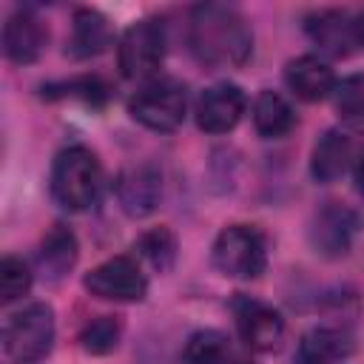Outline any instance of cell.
Instances as JSON below:
<instances>
[{
    "instance_id": "1",
    "label": "cell",
    "mask_w": 364,
    "mask_h": 364,
    "mask_svg": "<svg viewBox=\"0 0 364 364\" xmlns=\"http://www.w3.org/2000/svg\"><path fill=\"white\" fill-rule=\"evenodd\" d=\"M188 46L202 68L228 71L250 60L253 31L239 9L225 3H202L191 11Z\"/></svg>"
},
{
    "instance_id": "2",
    "label": "cell",
    "mask_w": 364,
    "mask_h": 364,
    "mask_svg": "<svg viewBox=\"0 0 364 364\" xmlns=\"http://www.w3.org/2000/svg\"><path fill=\"white\" fill-rule=\"evenodd\" d=\"M100 188H102V168L91 148L68 145L54 156L48 191L63 210L68 213L88 210L100 199Z\"/></svg>"
},
{
    "instance_id": "3",
    "label": "cell",
    "mask_w": 364,
    "mask_h": 364,
    "mask_svg": "<svg viewBox=\"0 0 364 364\" xmlns=\"http://www.w3.org/2000/svg\"><path fill=\"white\" fill-rule=\"evenodd\" d=\"M210 262L225 279L253 282L267 270V239L256 225H225L213 239Z\"/></svg>"
},
{
    "instance_id": "4",
    "label": "cell",
    "mask_w": 364,
    "mask_h": 364,
    "mask_svg": "<svg viewBox=\"0 0 364 364\" xmlns=\"http://www.w3.org/2000/svg\"><path fill=\"white\" fill-rule=\"evenodd\" d=\"M54 336L57 324L51 304L34 301L20 313L9 316V321L3 324V353L14 364H34L51 353Z\"/></svg>"
},
{
    "instance_id": "5",
    "label": "cell",
    "mask_w": 364,
    "mask_h": 364,
    "mask_svg": "<svg viewBox=\"0 0 364 364\" xmlns=\"http://www.w3.org/2000/svg\"><path fill=\"white\" fill-rule=\"evenodd\" d=\"M128 114L148 131L171 134L185 122L188 114V88L176 77H159L142 85L128 100Z\"/></svg>"
},
{
    "instance_id": "6",
    "label": "cell",
    "mask_w": 364,
    "mask_h": 364,
    "mask_svg": "<svg viewBox=\"0 0 364 364\" xmlns=\"http://www.w3.org/2000/svg\"><path fill=\"white\" fill-rule=\"evenodd\" d=\"M165 48H168V34L162 20L154 17H142L136 23H131L117 46V63L122 77L128 80H145L154 71H159L162 60H165Z\"/></svg>"
},
{
    "instance_id": "7",
    "label": "cell",
    "mask_w": 364,
    "mask_h": 364,
    "mask_svg": "<svg viewBox=\"0 0 364 364\" xmlns=\"http://www.w3.org/2000/svg\"><path fill=\"white\" fill-rule=\"evenodd\" d=\"M82 287L102 301H142L148 279L134 256H111L82 276Z\"/></svg>"
},
{
    "instance_id": "8",
    "label": "cell",
    "mask_w": 364,
    "mask_h": 364,
    "mask_svg": "<svg viewBox=\"0 0 364 364\" xmlns=\"http://www.w3.org/2000/svg\"><path fill=\"white\" fill-rule=\"evenodd\" d=\"M361 230V216L344 205V202H324L321 208H316L310 228H307V239L310 247L324 256V259H341L350 253L355 236Z\"/></svg>"
},
{
    "instance_id": "9",
    "label": "cell",
    "mask_w": 364,
    "mask_h": 364,
    "mask_svg": "<svg viewBox=\"0 0 364 364\" xmlns=\"http://www.w3.org/2000/svg\"><path fill=\"white\" fill-rule=\"evenodd\" d=\"M233 310V321H236V333L242 338V344L253 353H273L282 347L284 341V318L276 307L264 304L262 299L253 296H236L230 301Z\"/></svg>"
},
{
    "instance_id": "10",
    "label": "cell",
    "mask_w": 364,
    "mask_h": 364,
    "mask_svg": "<svg viewBox=\"0 0 364 364\" xmlns=\"http://www.w3.org/2000/svg\"><path fill=\"white\" fill-rule=\"evenodd\" d=\"M114 196L125 216L145 219L162 202V173L151 162L125 165L114 179Z\"/></svg>"
},
{
    "instance_id": "11",
    "label": "cell",
    "mask_w": 364,
    "mask_h": 364,
    "mask_svg": "<svg viewBox=\"0 0 364 364\" xmlns=\"http://www.w3.org/2000/svg\"><path fill=\"white\" fill-rule=\"evenodd\" d=\"M245 108H247V97L239 85L216 82L199 94L193 105V119H196V128L205 134H228L239 125V119L245 117Z\"/></svg>"
},
{
    "instance_id": "12",
    "label": "cell",
    "mask_w": 364,
    "mask_h": 364,
    "mask_svg": "<svg viewBox=\"0 0 364 364\" xmlns=\"http://www.w3.org/2000/svg\"><path fill=\"white\" fill-rule=\"evenodd\" d=\"M48 43V26L31 11L20 9L3 23V54L14 65H31L43 57Z\"/></svg>"
},
{
    "instance_id": "13",
    "label": "cell",
    "mask_w": 364,
    "mask_h": 364,
    "mask_svg": "<svg viewBox=\"0 0 364 364\" xmlns=\"http://www.w3.org/2000/svg\"><path fill=\"white\" fill-rule=\"evenodd\" d=\"M304 31L318 46V51L330 57H347L358 48V31H355V17L344 9H321L313 11L304 20Z\"/></svg>"
},
{
    "instance_id": "14",
    "label": "cell",
    "mask_w": 364,
    "mask_h": 364,
    "mask_svg": "<svg viewBox=\"0 0 364 364\" xmlns=\"http://www.w3.org/2000/svg\"><path fill=\"white\" fill-rule=\"evenodd\" d=\"M355 350L353 333L344 324H318L310 327L293 353V364H336Z\"/></svg>"
},
{
    "instance_id": "15",
    "label": "cell",
    "mask_w": 364,
    "mask_h": 364,
    "mask_svg": "<svg viewBox=\"0 0 364 364\" xmlns=\"http://www.w3.org/2000/svg\"><path fill=\"white\" fill-rule=\"evenodd\" d=\"M284 82L299 100L321 102V100L333 97L338 80L327 60H321L318 54H301L284 65Z\"/></svg>"
},
{
    "instance_id": "16",
    "label": "cell",
    "mask_w": 364,
    "mask_h": 364,
    "mask_svg": "<svg viewBox=\"0 0 364 364\" xmlns=\"http://www.w3.org/2000/svg\"><path fill=\"white\" fill-rule=\"evenodd\" d=\"M114 43V28L108 17L91 6H80L71 17V37L65 54L74 60H91L108 51Z\"/></svg>"
},
{
    "instance_id": "17",
    "label": "cell",
    "mask_w": 364,
    "mask_h": 364,
    "mask_svg": "<svg viewBox=\"0 0 364 364\" xmlns=\"http://www.w3.org/2000/svg\"><path fill=\"white\" fill-rule=\"evenodd\" d=\"M80 259V242H77V233L63 225V222H54L46 236L40 239V250H37V270L43 273L46 282H60L65 279L74 264Z\"/></svg>"
},
{
    "instance_id": "18",
    "label": "cell",
    "mask_w": 364,
    "mask_h": 364,
    "mask_svg": "<svg viewBox=\"0 0 364 364\" xmlns=\"http://www.w3.org/2000/svg\"><path fill=\"white\" fill-rule=\"evenodd\" d=\"M350 159H353V142L344 131H336V128H327L316 145H313V154H310V176L321 185L327 182H336L347 168H350Z\"/></svg>"
},
{
    "instance_id": "19",
    "label": "cell",
    "mask_w": 364,
    "mask_h": 364,
    "mask_svg": "<svg viewBox=\"0 0 364 364\" xmlns=\"http://www.w3.org/2000/svg\"><path fill=\"white\" fill-rule=\"evenodd\" d=\"M299 117L293 111V105L279 94V91H259V97L253 100V128L259 136L264 139H282L296 128Z\"/></svg>"
},
{
    "instance_id": "20",
    "label": "cell",
    "mask_w": 364,
    "mask_h": 364,
    "mask_svg": "<svg viewBox=\"0 0 364 364\" xmlns=\"http://www.w3.org/2000/svg\"><path fill=\"white\" fill-rule=\"evenodd\" d=\"M230 361V338L222 330H196L188 336L182 347V364H228Z\"/></svg>"
},
{
    "instance_id": "21",
    "label": "cell",
    "mask_w": 364,
    "mask_h": 364,
    "mask_svg": "<svg viewBox=\"0 0 364 364\" xmlns=\"http://www.w3.org/2000/svg\"><path fill=\"white\" fill-rule=\"evenodd\" d=\"M333 108L350 131L364 134V74H350L336 82Z\"/></svg>"
},
{
    "instance_id": "22",
    "label": "cell",
    "mask_w": 364,
    "mask_h": 364,
    "mask_svg": "<svg viewBox=\"0 0 364 364\" xmlns=\"http://www.w3.org/2000/svg\"><path fill=\"white\" fill-rule=\"evenodd\" d=\"M176 236L171 228L159 225V228H151L145 230L139 239H136V253L139 259H145L156 273H168L176 262Z\"/></svg>"
},
{
    "instance_id": "23",
    "label": "cell",
    "mask_w": 364,
    "mask_h": 364,
    "mask_svg": "<svg viewBox=\"0 0 364 364\" xmlns=\"http://www.w3.org/2000/svg\"><path fill=\"white\" fill-rule=\"evenodd\" d=\"M122 338V321L119 316H97L91 321L82 324L77 341L82 347V353L88 355H108L119 347Z\"/></svg>"
},
{
    "instance_id": "24",
    "label": "cell",
    "mask_w": 364,
    "mask_h": 364,
    "mask_svg": "<svg viewBox=\"0 0 364 364\" xmlns=\"http://www.w3.org/2000/svg\"><path fill=\"white\" fill-rule=\"evenodd\" d=\"M43 97L46 100H57V97H77L85 105H102L108 100V85L100 77H74L68 82H51L43 85Z\"/></svg>"
},
{
    "instance_id": "25",
    "label": "cell",
    "mask_w": 364,
    "mask_h": 364,
    "mask_svg": "<svg viewBox=\"0 0 364 364\" xmlns=\"http://www.w3.org/2000/svg\"><path fill=\"white\" fill-rule=\"evenodd\" d=\"M34 273L28 267V262L17 259V256H6L0 262V301L11 304L17 299H23L31 290Z\"/></svg>"
},
{
    "instance_id": "26",
    "label": "cell",
    "mask_w": 364,
    "mask_h": 364,
    "mask_svg": "<svg viewBox=\"0 0 364 364\" xmlns=\"http://www.w3.org/2000/svg\"><path fill=\"white\" fill-rule=\"evenodd\" d=\"M353 179H355L358 193H364V148H361V151H358V156L353 159Z\"/></svg>"
},
{
    "instance_id": "27",
    "label": "cell",
    "mask_w": 364,
    "mask_h": 364,
    "mask_svg": "<svg viewBox=\"0 0 364 364\" xmlns=\"http://www.w3.org/2000/svg\"><path fill=\"white\" fill-rule=\"evenodd\" d=\"M355 31H358V46L364 48V11L355 17Z\"/></svg>"
},
{
    "instance_id": "28",
    "label": "cell",
    "mask_w": 364,
    "mask_h": 364,
    "mask_svg": "<svg viewBox=\"0 0 364 364\" xmlns=\"http://www.w3.org/2000/svg\"><path fill=\"white\" fill-rule=\"evenodd\" d=\"M233 364H253V361H233Z\"/></svg>"
}]
</instances>
